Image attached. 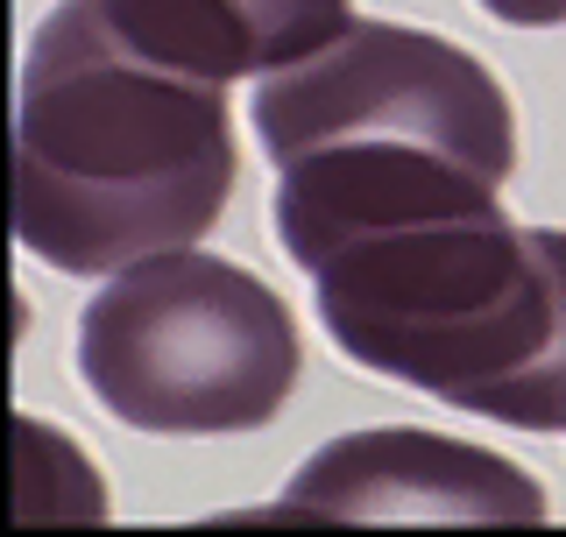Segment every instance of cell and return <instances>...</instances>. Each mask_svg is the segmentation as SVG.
Masks as SVG:
<instances>
[{"label":"cell","mask_w":566,"mask_h":537,"mask_svg":"<svg viewBox=\"0 0 566 537\" xmlns=\"http://www.w3.org/2000/svg\"><path fill=\"white\" fill-rule=\"evenodd\" d=\"M248 114L276 164V241L305 276L354 241L495 212L517 170V120L489 64L403 22H354L270 71Z\"/></svg>","instance_id":"obj_1"},{"label":"cell","mask_w":566,"mask_h":537,"mask_svg":"<svg viewBox=\"0 0 566 537\" xmlns=\"http://www.w3.org/2000/svg\"><path fill=\"white\" fill-rule=\"evenodd\" d=\"M234 199L227 85L128 57L78 0L35 22L14 85V234L57 276L177 255Z\"/></svg>","instance_id":"obj_2"},{"label":"cell","mask_w":566,"mask_h":537,"mask_svg":"<svg viewBox=\"0 0 566 537\" xmlns=\"http://www.w3.org/2000/svg\"><path fill=\"white\" fill-rule=\"evenodd\" d=\"M333 347L510 432H566V227L503 206L397 227L312 268Z\"/></svg>","instance_id":"obj_3"},{"label":"cell","mask_w":566,"mask_h":537,"mask_svg":"<svg viewBox=\"0 0 566 537\" xmlns=\"http://www.w3.org/2000/svg\"><path fill=\"white\" fill-rule=\"evenodd\" d=\"M305 347L255 268L177 248L120 268L78 312V375L106 418L156 439L262 432L297 389Z\"/></svg>","instance_id":"obj_4"},{"label":"cell","mask_w":566,"mask_h":537,"mask_svg":"<svg viewBox=\"0 0 566 537\" xmlns=\"http://www.w3.org/2000/svg\"><path fill=\"white\" fill-rule=\"evenodd\" d=\"M276 524H545V488L503 453L418 424L347 432L291 474Z\"/></svg>","instance_id":"obj_5"},{"label":"cell","mask_w":566,"mask_h":537,"mask_svg":"<svg viewBox=\"0 0 566 537\" xmlns=\"http://www.w3.org/2000/svg\"><path fill=\"white\" fill-rule=\"evenodd\" d=\"M128 57L191 85L270 78L354 29V0H78Z\"/></svg>","instance_id":"obj_6"},{"label":"cell","mask_w":566,"mask_h":537,"mask_svg":"<svg viewBox=\"0 0 566 537\" xmlns=\"http://www.w3.org/2000/svg\"><path fill=\"white\" fill-rule=\"evenodd\" d=\"M474 8L503 29H559L566 22V0H474Z\"/></svg>","instance_id":"obj_7"}]
</instances>
